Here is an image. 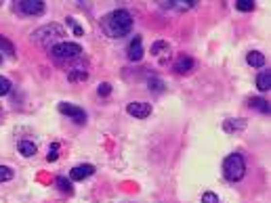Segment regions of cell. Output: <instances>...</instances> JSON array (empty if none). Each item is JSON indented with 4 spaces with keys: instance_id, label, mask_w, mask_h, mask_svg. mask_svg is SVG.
I'll return each mask as SVG.
<instances>
[{
    "instance_id": "cell-1",
    "label": "cell",
    "mask_w": 271,
    "mask_h": 203,
    "mask_svg": "<svg viewBox=\"0 0 271 203\" xmlns=\"http://www.w3.org/2000/svg\"><path fill=\"white\" fill-rule=\"evenodd\" d=\"M101 30L108 38L126 36V34H130V30H133V15H130L126 9L111 11L101 19Z\"/></svg>"
},
{
    "instance_id": "cell-2",
    "label": "cell",
    "mask_w": 271,
    "mask_h": 203,
    "mask_svg": "<svg viewBox=\"0 0 271 203\" xmlns=\"http://www.w3.org/2000/svg\"><path fill=\"white\" fill-rule=\"evenodd\" d=\"M63 36V28L57 23H51V25H42L38 28L34 34H32V40L40 47H46V48H53L57 44V40H61Z\"/></svg>"
},
{
    "instance_id": "cell-3",
    "label": "cell",
    "mask_w": 271,
    "mask_h": 203,
    "mask_svg": "<svg viewBox=\"0 0 271 203\" xmlns=\"http://www.w3.org/2000/svg\"><path fill=\"white\" fill-rule=\"evenodd\" d=\"M244 172H246V163H244V157L240 153H231L225 157V161H223V176L229 182L242 180Z\"/></svg>"
},
{
    "instance_id": "cell-4",
    "label": "cell",
    "mask_w": 271,
    "mask_h": 203,
    "mask_svg": "<svg viewBox=\"0 0 271 203\" xmlns=\"http://www.w3.org/2000/svg\"><path fill=\"white\" fill-rule=\"evenodd\" d=\"M80 52H82V47L76 42H57L51 48V55L55 59H76L80 57Z\"/></svg>"
},
{
    "instance_id": "cell-5",
    "label": "cell",
    "mask_w": 271,
    "mask_h": 203,
    "mask_svg": "<svg viewBox=\"0 0 271 203\" xmlns=\"http://www.w3.org/2000/svg\"><path fill=\"white\" fill-rule=\"evenodd\" d=\"M57 109H59V113L72 117V120L78 122V124H84V122H87V113H84L82 107H76V105H72V103H59Z\"/></svg>"
},
{
    "instance_id": "cell-6",
    "label": "cell",
    "mask_w": 271,
    "mask_h": 203,
    "mask_svg": "<svg viewBox=\"0 0 271 203\" xmlns=\"http://www.w3.org/2000/svg\"><path fill=\"white\" fill-rule=\"evenodd\" d=\"M17 9L23 13V15H42L44 13V2L42 0H21L17 2Z\"/></svg>"
},
{
    "instance_id": "cell-7",
    "label": "cell",
    "mask_w": 271,
    "mask_h": 203,
    "mask_svg": "<svg viewBox=\"0 0 271 203\" xmlns=\"http://www.w3.org/2000/svg\"><path fill=\"white\" fill-rule=\"evenodd\" d=\"M128 115L137 117V120H145V117L151 115V105L149 103H141V101H135V103H128Z\"/></svg>"
},
{
    "instance_id": "cell-8",
    "label": "cell",
    "mask_w": 271,
    "mask_h": 203,
    "mask_svg": "<svg viewBox=\"0 0 271 203\" xmlns=\"http://www.w3.org/2000/svg\"><path fill=\"white\" fill-rule=\"evenodd\" d=\"M128 61H141L143 59V40L141 36H135V40L128 44Z\"/></svg>"
},
{
    "instance_id": "cell-9",
    "label": "cell",
    "mask_w": 271,
    "mask_h": 203,
    "mask_svg": "<svg viewBox=\"0 0 271 203\" xmlns=\"http://www.w3.org/2000/svg\"><path fill=\"white\" fill-rule=\"evenodd\" d=\"M95 174V166H90V163H82V166H76L74 170L70 172V178L72 180H84L89 178V176Z\"/></svg>"
},
{
    "instance_id": "cell-10",
    "label": "cell",
    "mask_w": 271,
    "mask_h": 203,
    "mask_svg": "<svg viewBox=\"0 0 271 203\" xmlns=\"http://www.w3.org/2000/svg\"><path fill=\"white\" fill-rule=\"evenodd\" d=\"M191 69H194V59H191V57H179V59H177V63H175V71H177V74H189V71Z\"/></svg>"
},
{
    "instance_id": "cell-11",
    "label": "cell",
    "mask_w": 271,
    "mask_h": 203,
    "mask_svg": "<svg viewBox=\"0 0 271 203\" xmlns=\"http://www.w3.org/2000/svg\"><path fill=\"white\" fill-rule=\"evenodd\" d=\"M162 6L164 9H173V11H187L191 6H196V0H168Z\"/></svg>"
},
{
    "instance_id": "cell-12",
    "label": "cell",
    "mask_w": 271,
    "mask_h": 203,
    "mask_svg": "<svg viewBox=\"0 0 271 203\" xmlns=\"http://www.w3.org/2000/svg\"><path fill=\"white\" fill-rule=\"evenodd\" d=\"M223 128H225V132H229V134H237L246 128V120H227Z\"/></svg>"
},
{
    "instance_id": "cell-13",
    "label": "cell",
    "mask_w": 271,
    "mask_h": 203,
    "mask_svg": "<svg viewBox=\"0 0 271 203\" xmlns=\"http://www.w3.org/2000/svg\"><path fill=\"white\" fill-rule=\"evenodd\" d=\"M151 55L154 57H162V55H170V44L164 40H158L151 44Z\"/></svg>"
},
{
    "instance_id": "cell-14",
    "label": "cell",
    "mask_w": 271,
    "mask_h": 203,
    "mask_svg": "<svg viewBox=\"0 0 271 203\" xmlns=\"http://www.w3.org/2000/svg\"><path fill=\"white\" fill-rule=\"evenodd\" d=\"M246 63L253 65V67H263V65H265V57H263V52L253 50L246 55Z\"/></svg>"
},
{
    "instance_id": "cell-15",
    "label": "cell",
    "mask_w": 271,
    "mask_h": 203,
    "mask_svg": "<svg viewBox=\"0 0 271 203\" xmlns=\"http://www.w3.org/2000/svg\"><path fill=\"white\" fill-rule=\"evenodd\" d=\"M87 78H89V71L82 69V67H74V69L68 71V80L70 82H84Z\"/></svg>"
},
{
    "instance_id": "cell-16",
    "label": "cell",
    "mask_w": 271,
    "mask_h": 203,
    "mask_svg": "<svg viewBox=\"0 0 271 203\" xmlns=\"http://www.w3.org/2000/svg\"><path fill=\"white\" fill-rule=\"evenodd\" d=\"M256 86H259L261 93L271 88V71H261L259 78H256Z\"/></svg>"
},
{
    "instance_id": "cell-17",
    "label": "cell",
    "mask_w": 271,
    "mask_h": 203,
    "mask_svg": "<svg viewBox=\"0 0 271 203\" xmlns=\"http://www.w3.org/2000/svg\"><path fill=\"white\" fill-rule=\"evenodd\" d=\"M248 105H250L253 109L261 111V113H271L269 103H267V101H263V99H250V101H248Z\"/></svg>"
},
{
    "instance_id": "cell-18",
    "label": "cell",
    "mask_w": 271,
    "mask_h": 203,
    "mask_svg": "<svg viewBox=\"0 0 271 203\" xmlns=\"http://www.w3.org/2000/svg\"><path fill=\"white\" fill-rule=\"evenodd\" d=\"M19 151H21L23 157H32V155H36V145L30 141H21L19 142Z\"/></svg>"
},
{
    "instance_id": "cell-19",
    "label": "cell",
    "mask_w": 271,
    "mask_h": 203,
    "mask_svg": "<svg viewBox=\"0 0 271 203\" xmlns=\"http://www.w3.org/2000/svg\"><path fill=\"white\" fill-rule=\"evenodd\" d=\"M55 185L59 187V191H63V193H68V195L74 193V188H72V182L65 178V176H57V178H55Z\"/></svg>"
},
{
    "instance_id": "cell-20",
    "label": "cell",
    "mask_w": 271,
    "mask_h": 203,
    "mask_svg": "<svg viewBox=\"0 0 271 203\" xmlns=\"http://www.w3.org/2000/svg\"><path fill=\"white\" fill-rule=\"evenodd\" d=\"M147 84H149V90H154V93H162L164 90V82L158 76H151L147 80Z\"/></svg>"
},
{
    "instance_id": "cell-21",
    "label": "cell",
    "mask_w": 271,
    "mask_h": 203,
    "mask_svg": "<svg viewBox=\"0 0 271 203\" xmlns=\"http://www.w3.org/2000/svg\"><path fill=\"white\" fill-rule=\"evenodd\" d=\"M0 52H6L9 57L15 55V47H13V44L6 40V38H2V36H0Z\"/></svg>"
},
{
    "instance_id": "cell-22",
    "label": "cell",
    "mask_w": 271,
    "mask_h": 203,
    "mask_svg": "<svg viewBox=\"0 0 271 203\" xmlns=\"http://www.w3.org/2000/svg\"><path fill=\"white\" fill-rule=\"evenodd\" d=\"M13 176H15V172L9 166H0V182H9Z\"/></svg>"
},
{
    "instance_id": "cell-23",
    "label": "cell",
    "mask_w": 271,
    "mask_h": 203,
    "mask_svg": "<svg viewBox=\"0 0 271 203\" xmlns=\"http://www.w3.org/2000/svg\"><path fill=\"white\" fill-rule=\"evenodd\" d=\"M235 9H237V11L248 13V11H253V9H254V2H253V0H237V2H235Z\"/></svg>"
},
{
    "instance_id": "cell-24",
    "label": "cell",
    "mask_w": 271,
    "mask_h": 203,
    "mask_svg": "<svg viewBox=\"0 0 271 203\" xmlns=\"http://www.w3.org/2000/svg\"><path fill=\"white\" fill-rule=\"evenodd\" d=\"M9 93H11V80L4 76H0V96L9 94Z\"/></svg>"
},
{
    "instance_id": "cell-25",
    "label": "cell",
    "mask_w": 271,
    "mask_h": 203,
    "mask_svg": "<svg viewBox=\"0 0 271 203\" xmlns=\"http://www.w3.org/2000/svg\"><path fill=\"white\" fill-rule=\"evenodd\" d=\"M59 145H57V142H53V145L49 147V155H46V159H49V161H57V157H59Z\"/></svg>"
},
{
    "instance_id": "cell-26",
    "label": "cell",
    "mask_w": 271,
    "mask_h": 203,
    "mask_svg": "<svg viewBox=\"0 0 271 203\" xmlns=\"http://www.w3.org/2000/svg\"><path fill=\"white\" fill-rule=\"evenodd\" d=\"M202 203H223V201L219 199V195H215V193H204Z\"/></svg>"
},
{
    "instance_id": "cell-27",
    "label": "cell",
    "mask_w": 271,
    "mask_h": 203,
    "mask_svg": "<svg viewBox=\"0 0 271 203\" xmlns=\"http://www.w3.org/2000/svg\"><path fill=\"white\" fill-rule=\"evenodd\" d=\"M68 25H70L72 30H74V34H76V36H82V28L76 23V19H74V17H68Z\"/></svg>"
},
{
    "instance_id": "cell-28",
    "label": "cell",
    "mask_w": 271,
    "mask_h": 203,
    "mask_svg": "<svg viewBox=\"0 0 271 203\" xmlns=\"http://www.w3.org/2000/svg\"><path fill=\"white\" fill-rule=\"evenodd\" d=\"M97 93L101 94V96H109V93H111V86L108 82H103V84H99V88H97Z\"/></svg>"
},
{
    "instance_id": "cell-29",
    "label": "cell",
    "mask_w": 271,
    "mask_h": 203,
    "mask_svg": "<svg viewBox=\"0 0 271 203\" xmlns=\"http://www.w3.org/2000/svg\"><path fill=\"white\" fill-rule=\"evenodd\" d=\"M0 63H2V55H0Z\"/></svg>"
}]
</instances>
